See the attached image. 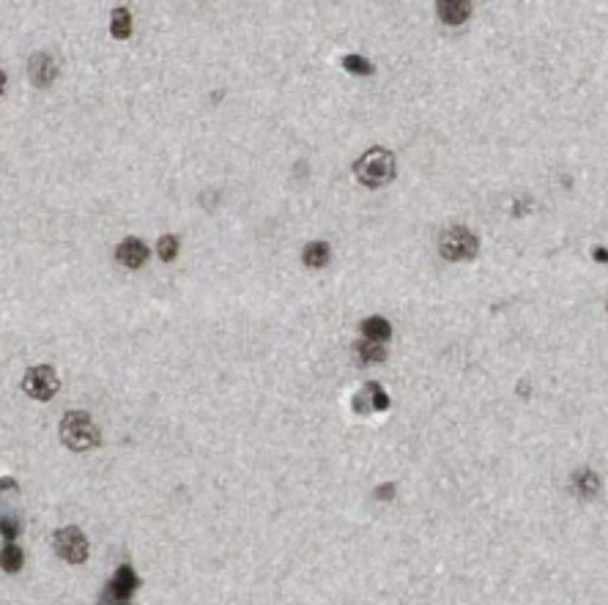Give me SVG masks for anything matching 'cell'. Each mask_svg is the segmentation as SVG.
<instances>
[{
    "label": "cell",
    "mask_w": 608,
    "mask_h": 605,
    "mask_svg": "<svg viewBox=\"0 0 608 605\" xmlns=\"http://www.w3.org/2000/svg\"><path fill=\"white\" fill-rule=\"evenodd\" d=\"M354 176L362 186H370V189H378L384 184H389L394 176H397V162H394V154L387 151V148H370L365 151L357 162H354Z\"/></svg>",
    "instance_id": "6da1fadb"
},
{
    "label": "cell",
    "mask_w": 608,
    "mask_h": 605,
    "mask_svg": "<svg viewBox=\"0 0 608 605\" xmlns=\"http://www.w3.org/2000/svg\"><path fill=\"white\" fill-rule=\"evenodd\" d=\"M58 433H61V441L74 449V452H88L93 446H99L102 436H99V427L93 425L85 411H69L61 425H58Z\"/></svg>",
    "instance_id": "7a4b0ae2"
},
{
    "label": "cell",
    "mask_w": 608,
    "mask_h": 605,
    "mask_svg": "<svg viewBox=\"0 0 608 605\" xmlns=\"http://www.w3.org/2000/svg\"><path fill=\"white\" fill-rule=\"evenodd\" d=\"M480 252V238L463 225H452L439 236V255L444 261H474Z\"/></svg>",
    "instance_id": "3957f363"
},
{
    "label": "cell",
    "mask_w": 608,
    "mask_h": 605,
    "mask_svg": "<svg viewBox=\"0 0 608 605\" xmlns=\"http://www.w3.org/2000/svg\"><path fill=\"white\" fill-rule=\"evenodd\" d=\"M53 548H55V553H58L63 562H69V564H83L90 553L88 540H85V534L80 532L77 526L58 529V532L53 534Z\"/></svg>",
    "instance_id": "277c9868"
},
{
    "label": "cell",
    "mask_w": 608,
    "mask_h": 605,
    "mask_svg": "<svg viewBox=\"0 0 608 605\" xmlns=\"http://www.w3.org/2000/svg\"><path fill=\"white\" fill-rule=\"evenodd\" d=\"M22 389L28 397H33V400H41V403H47V400H53L55 391L61 389V381H58V375L50 364H36V367H31L25 378H22Z\"/></svg>",
    "instance_id": "5b68a950"
},
{
    "label": "cell",
    "mask_w": 608,
    "mask_h": 605,
    "mask_svg": "<svg viewBox=\"0 0 608 605\" xmlns=\"http://www.w3.org/2000/svg\"><path fill=\"white\" fill-rule=\"evenodd\" d=\"M137 589H140L137 572L129 567V564H121V567L115 569V575L110 578V584L105 586L102 603H124V600H129Z\"/></svg>",
    "instance_id": "8992f818"
},
{
    "label": "cell",
    "mask_w": 608,
    "mask_h": 605,
    "mask_svg": "<svg viewBox=\"0 0 608 605\" xmlns=\"http://www.w3.org/2000/svg\"><path fill=\"white\" fill-rule=\"evenodd\" d=\"M28 74H31V83H33L36 88H47V85H53V80L58 77V63H55L53 55L36 53V55H31Z\"/></svg>",
    "instance_id": "52a82bcc"
},
{
    "label": "cell",
    "mask_w": 608,
    "mask_h": 605,
    "mask_svg": "<svg viewBox=\"0 0 608 605\" xmlns=\"http://www.w3.org/2000/svg\"><path fill=\"white\" fill-rule=\"evenodd\" d=\"M148 247H145L140 238H126L115 247V261L124 268H140L148 261Z\"/></svg>",
    "instance_id": "ba28073f"
},
{
    "label": "cell",
    "mask_w": 608,
    "mask_h": 605,
    "mask_svg": "<svg viewBox=\"0 0 608 605\" xmlns=\"http://www.w3.org/2000/svg\"><path fill=\"white\" fill-rule=\"evenodd\" d=\"M436 11H439V19L444 22V25H463L468 14H471V3L468 0H441L439 6H436Z\"/></svg>",
    "instance_id": "9c48e42d"
},
{
    "label": "cell",
    "mask_w": 608,
    "mask_h": 605,
    "mask_svg": "<svg viewBox=\"0 0 608 605\" xmlns=\"http://www.w3.org/2000/svg\"><path fill=\"white\" fill-rule=\"evenodd\" d=\"M362 335H365V340L384 342V340H389V335H392V326H389V320L381 318V315H370V318L362 320Z\"/></svg>",
    "instance_id": "30bf717a"
},
{
    "label": "cell",
    "mask_w": 608,
    "mask_h": 605,
    "mask_svg": "<svg viewBox=\"0 0 608 605\" xmlns=\"http://www.w3.org/2000/svg\"><path fill=\"white\" fill-rule=\"evenodd\" d=\"M572 490H575L581 498H592L597 490H600V480H597V474L589 471V468L575 471V477H572Z\"/></svg>",
    "instance_id": "8fae6325"
},
{
    "label": "cell",
    "mask_w": 608,
    "mask_h": 605,
    "mask_svg": "<svg viewBox=\"0 0 608 605\" xmlns=\"http://www.w3.org/2000/svg\"><path fill=\"white\" fill-rule=\"evenodd\" d=\"M304 266L310 268H323L329 263V258H332V249L326 241H313V244H307L304 247Z\"/></svg>",
    "instance_id": "7c38bea8"
},
{
    "label": "cell",
    "mask_w": 608,
    "mask_h": 605,
    "mask_svg": "<svg viewBox=\"0 0 608 605\" xmlns=\"http://www.w3.org/2000/svg\"><path fill=\"white\" fill-rule=\"evenodd\" d=\"M110 33L115 36V38H129L132 36V14H129V9H124V6L112 9V14H110Z\"/></svg>",
    "instance_id": "4fadbf2b"
},
{
    "label": "cell",
    "mask_w": 608,
    "mask_h": 605,
    "mask_svg": "<svg viewBox=\"0 0 608 605\" xmlns=\"http://www.w3.org/2000/svg\"><path fill=\"white\" fill-rule=\"evenodd\" d=\"M354 351H357L359 362H365V364H376V362H384V359H387V348H384L381 342H373V340H362V342H357Z\"/></svg>",
    "instance_id": "5bb4252c"
},
{
    "label": "cell",
    "mask_w": 608,
    "mask_h": 605,
    "mask_svg": "<svg viewBox=\"0 0 608 605\" xmlns=\"http://www.w3.org/2000/svg\"><path fill=\"white\" fill-rule=\"evenodd\" d=\"M22 564H25V553H22L19 545H14V540H9L6 548H3V569L6 572H17Z\"/></svg>",
    "instance_id": "9a60e30c"
},
{
    "label": "cell",
    "mask_w": 608,
    "mask_h": 605,
    "mask_svg": "<svg viewBox=\"0 0 608 605\" xmlns=\"http://www.w3.org/2000/svg\"><path fill=\"white\" fill-rule=\"evenodd\" d=\"M342 69L357 74V77H367V74L376 71V66H373L367 58H362V55H345V58H342Z\"/></svg>",
    "instance_id": "2e32d148"
},
{
    "label": "cell",
    "mask_w": 608,
    "mask_h": 605,
    "mask_svg": "<svg viewBox=\"0 0 608 605\" xmlns=\"http://www.w3.org/2000/svg\"><path fill=\"white\" fill-rule=\"evenodd\" d=\"M179 249H181L179 236H162L159 244H157V255H159L164 263H173L179 258Z\"/></svg>",
    "instance_id": "e0dca14e"
},
{
    "label": "cell",
    "mask_w": 608,
    "mask_h": 605,
    "mask_svg": "<svg viewBox=\"0 0 608 605\" xmlns=\"http://www.w3.org/2000/svg\"><path fill=\"white\" fill-rule=\"evenodd\" d=\"M365 394L370 397V409H373V411H387V409H389V397H387V391H384V386H381L378 381L365 384Z\"/></svg>",
    "instance_id": "ac0fdd59"
},
{
    "label": "cell",
    "mask_w": 608,
    "mask_h": 605,
    "mask_svg": "<svg viewBox=\"0 0 608 605\" xmlns=\"http://www.w3.org/2000/svg\"><path fill=\"white\" fill-rule=\"evenodd\" d=\"M0 532H3V537H6V542H9V540H14V537L19 534V520L3 515L0 517Z\"/></svg>",
    "instance_id": "d6986e66"
},
{
    "label": "cell",
    "mask_w": 608,
    "mask_h": 605,
    "mask_svg": "<svg viewBox=\"0 0 608 605\" xmlns=\"http://www.w3.org/2000/svg\"><path fill=\"white\" fill-rule=\"evenodd\" d=\"M376 498H378V501H392V498H394V485H392V482L381 485V488L376 490Z\"/></svg>",
    "instance_id": "ffe728a7"
},
{
    "label": "cell",
    "mask_w": 608,
    "mask_h": 605,
    "mask_svg": "<svg viewBox=\"0 0 608 605\" xmlns=\"http://www.w3.org/2000/svg\"><path fill=\"white\" fill-rule=\"evenodd\" d=\"M606 258H608V255H606V249H603V247H597V249H594V261H597V263H606Z\"/></svg>",
    "instance_id": "44dd1931"
}]
</instances>
